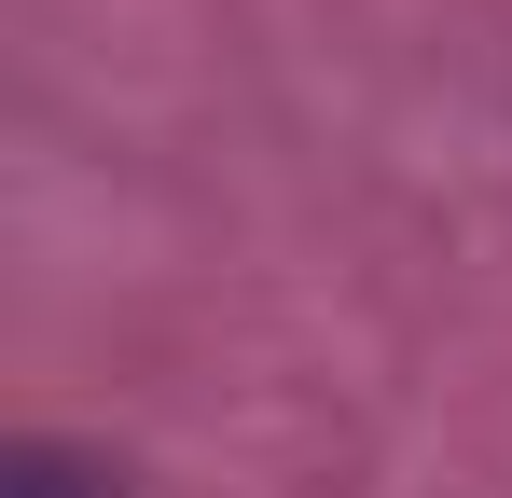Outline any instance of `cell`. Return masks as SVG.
<instances>
[{"instance_id": "obj_1", "label": "cell", "mask_w": 512, "mask_h": 498, "mask_svg": "<svg viewBox=\"0 0 512 498\" xmlns=\"http://www.w3.org/2000/svg\"><path fill=\"white\" fill-rule=\"evenodd\" d=\"M0 498H111V485H97L84 457H56V443H28V457H14V485H0Z\"/></svg>"}]
</instances>
